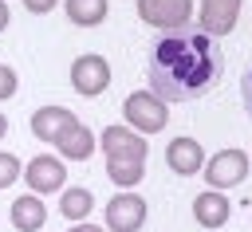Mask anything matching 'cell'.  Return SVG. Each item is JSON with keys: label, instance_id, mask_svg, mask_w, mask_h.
I'll return each mask as SVG.
<instances>
[{"label": "cell", "instance_id": "obj_2", "mask_svg": "<svg viewBox=\"0 0 252 232\" xmlns=\"http://www.w3.org/2000/svg\"><path fill=\"white\" fill-rule=\"evenodd\" d=\"M122 122L130 126V130H138V134H158V130H165V122H169V102H161L154 90H134V94H126L122 98Z\"/></svg>", "mask_w": 252, "mask_h": 232}, {"label": "cell", "instance_id": "obj_16", "mask_svg": "<svg viewBox=\"0 0 252 232\" xmlns=\"http://www.w3.org/2000/svg\"><path fill=\"white\" fill-rule=\"evenodd\" d=\"M91 208H94V193L91 189H83V185H71V189H59V212H63V220H87L91 216Z\"/></svg>", "mask_w": 252, "mask_h": 232}, {"label": "cell", "instance_id": "obj_19", "mask_svg": "<svg viewBox=\"0 0 252 232\" xmlns=\"http://www.w3.org/2000/svg\"><path fill=\"white\" fill-rule=\"evenodd\" d=\"M16 90H20V75H16L8 63H0V102H8Z\"/></svg>", "mask_w": 252, "mask_h": 232}, {"label": "cell", "instance_id": "obj_8", "mask_svg": "<svg viewBox=\"0 0 252 232\" xmlns=\"http://www.w3.org/2000/svg\"><path fill=\"white\" fill-rule=\"evenodd\" d=\"M94 142L102 145V157H142V161H146V153H150L146 134L130 130L126 122H122V126H106Z\"/></svg>", "mask_w": 252, "mask_h": 232}, {"label": "cell", "instance_id": "obj_9", "mask_svg": "<svg viewBox=\"0 0 252 232\" xmlns=\"http://www.w3.org/2000/svg\"><path fill=\"white\" fill-rule=\"evenodd\" d=\"M236 20H240V0H201L197 4V24L213 39L228 35L236 28Z\"/></svg>", "mask_w": 252, "mask_h": 232}, {"label": "cell", "instance_id": "obj_6", "mask_svg": "<svg viewBox=\"0 0 252 232\" xmlns=\"http://www.w3.org/2000/svg\"><path fill=\"white\" fill-rule=\"evenodd\" d=\"M110 63L102 59V55H94V51H87V55H79L75 63H71V87H75V94H83V98H98L106 87H110Z\"/></svg>", "mask_w": 252, "mask_h": 232}, {"label": "cell", "instance_id": "obj_20", "mask_svg": "<svg viewBox=\"0 0 252 232\" xmlns=\"http://www.w3.org/2000/svg\"><path fill=\"white\" fill-rule=\"evenodd\" d=\"M24 8H28L32 16H47L51 8H59V0H24Z\"/></svg>", "mask_w": 252, "mask_h": 232}, {"label": "cell", "instance_id": "obj_4", "mask_svg": "<svg viewBox=\"0 0 252 232\" xmlns=\"http://www.w3.org/2000/svg\"><path fill=\"white\" fill-rule=\"evenodd\" d=\"M138 20L158 31H185L193 24V0H138Z\"/></svg>", "mask_w": 252, "mask_h": 232}, {"label": "cell", "instance_id": "obj_22", "mask_svg": "<svg viewBox=\"0 0 252 232\" xmlns=\"http://www.w3.org/2000/svg\"><path fill=\"white\" fill-rule=\"evenodd\" d=\"M244 102H248V114H252V71L244 75Z\"/></svg>", "mask_w": 252, "mask_h": 232}, {"label": "cell", "instance_id": "obj_11", "mask_svg": "<svg viewBox=\"0 0 252 232\" xmlns=\"http://www.w3.org/2000/svg\"><path fill=\"white\" fill-rule=\"evenodd\" d=\"M71 122H79V118H75L67 106H55V102H47V106L32 110V134H35L39 142H51V145H55V138H59Z\"/></svg>", "mask_w": 252, "mask_h": 232}, {"label": "cell", "instance_id": "obj_17", "mask_svg": "<svg viewBox=\"0 0 252 232\" xmlns=\"http://www.w3.org/2000/svg\"><path fill=\"white\" fill-rule=\"evenodd\" d=\"M106 177L118 189H134L146 177V161L142 157H106Z\"/></svg>", "mask_w": 252, "mask_h": 232}, {"label": "cell", "instance_id": "obj_24", "mask_svg": "<svg viewBox=\"0 0 252 232\" xmlns=\"http://www.w3.org/2000/svg\"><path fill=\"white\" fill-rule=\"evenodd\" d=\"M4 134H8V118L0 114V138H4Z\"/></svg>", "mask_w": 252, "mask_h": 232}, {"label": "cell", "instance_id": "obj_13", "mask_svg": "<svg viewBox=\"0 0 252 232\" xmlns=\"http://www.w3.org/2000/svg\"><path fill=\"white\" fill-rule=\"evenodd\" d=\"M55 149H59V157H67V161H87V157L94 153V130L83 126V122H71V126L55 138Z\"/></svg>", "mask_w": 252, "mask_h": 232}, {"label": "cell", "instance_id": "obj_7", "mask_svg": "<svg viewBox=\"0 0 252 232\" xmlns=\"http://www.w3.org/2000/svg\"><path fill=\"white\" fill-rule=\"evenodd\" d=\"M20 177L28 181V189H32L35 197H43V193H59V189L67 185V165H63L59 157H51V153H35V157L20 169Z\"/></svg>", "mask_w": 252, "mask_h": 232}, {"label": "cell", "instance_id": "obj_23", "mask_svg": "<svg viewBox=\"0 0 252 232\" xmlns=\"http://www.w3.org/2000/svg\"><path fill=\"white\" fill-rule=\"evenodd\" d=\"M8 20H12V12H8V0H0V31L8 28Z\"/></svg>", "mask_w": 252, "mask_h": 232}, {"label": "cell", "instance_id": "obj_1", "mask_svg": "<svg viewBox=\"0 0 252 232\" xmlns=\"http://www.w3.org/2000/svg\"><path fill=\"white\" fill-rule=\"evenodd\" d=\"M220 71L213 35L205 31H169L158 47H154V63H150V90L161 102H185L197 98Z\"/></svg>", "mask_w": 252, "mask_h": 232}, {"label": "cell", "instance_id": "obj_15", "mask_svg": "<svg viewBox=\"0 0 252 232\" xmlns=\"http://www.w3.org/2000/svg\"><path fill=\"white\" fill-rule=\"evenodd\" d=\"M67 8V20L75 28H98L110 12V0H59Z\"/></svg>", "mask_w": 252, "mask_h": 232}, {"label": "cell", "instance_id": "obj_12", "mask_svg": "<svg viewBox=\"0 0 252 232\" xmlns=\"http://www.w3.org/2000/svg\"><path fill=\"white\" fill-rule=\"evenodd\" d=\"M228 197L220 193V189H205V193H197L193 197V220L201 224V228H220V224H228Z\"/></svg>", "mask_w": 252, "mask_h": 232}, {"label": "cell", "instance_id": "obj_10", "mask_svg": "<svg viewBox=\"0 0 252 232\" xmlns=\"http://www.w3.org/2000/svg\"><path fill=\"white\" fill-rule=\"evenodd\" d=\"M165 165H169L177 177H193V173H201V165H205V149H201V142L189 138V134L173 138V142L165 145Z\"/></svg>", "mask_w": 252, "mask_h": 232}, {"label": "cell", "instance_id": "obj_14", "mask_svg": "<svg viewBox=\"0 0 252 232\" xmlns=\"http://www.w3.org/2000/svg\"><path fill=\"white\" fill-rule=\"evenodd\" d=\"M12 228L16 232H39L43 224H47V204L35 197V193H24V197H16L12 201Z\"/></svg>", "mask_w": 252, "mask_h": 232}, {"label": "cell", "instance_id": "obj_5", "mask_svg": "<svg viewBox=\"0 0 252 232\" xmlns=\"http://www.w3.org/2000/svg\"><path fill=\"white\" fill-rule=\"evenodd\" d=\"M146 212H150L146 201H142L138 193L122 189V193H114V197L106 201V208H102V216H106V232H142Z\"/></svg>", "mask_w": 252, "mask_h": 232}, {"label": "cell", "instance_id": "obj_18", "mask_svg": "<svg viewBox=\"0 0 252 232\" xmlns=\"http://www.w3.org/2000/svg\"><path fill=\"white\" fill-rule=\"evenodd\" d=\"M20 169H24V165H20V157L0 149V189H12V185L20 181Z\"/></svg>", "mask_w": 252, "mask_h": 232}, {"label": "cell", "instance_id": "obj_3", "mask_svg": "<svg viewBox=\"0 0 252 232\" xmlns=\"http://www.w3.org/2000/svg\"><path fill=\"white\" fill-rule=\"evenodd\" d=\"M248 153L244 149H236V145H228V149H217L213 157H205V165H201V173H205V181H209V189H232V185H240L244 177H248Z\"/></svg>", "mask_w": 252, "mask_h": 232}, {"label": "cell", "instance_id": "obj_25", "mask_svg": "<svg viewBox=\"0 0 252 232\" xmlns=\"http://www.w3.org/2000/svg\"><path fill=\"white\" fill-rule=\"evenodd\" d=\"M248 165H252V153H248Z\"/></svg>", "mask_w": 252, "mask_h": 232}, {"label": "cell", "instance_id": "obj_21", "mask_svg": "<svg viewBox=\"0 0 252 232\" xmlns=\"http://www.w3.org/2000/svg\"><path fill=\"white\" fill-rule=\"evenodd\" d=\"M67 232H106V228H98V224H91V220H79V224H71Z\"/></svg>", "mask_w": 252, "mask_h": 232}]
</instances>
